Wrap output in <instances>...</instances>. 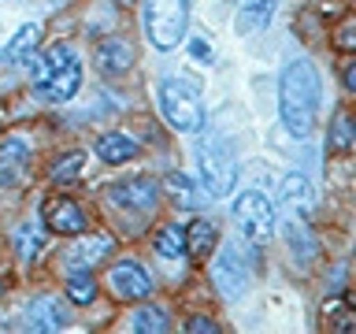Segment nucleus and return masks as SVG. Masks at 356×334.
Segmentation results:
<instances>
[{"instance_id": "1", "label": "nucleus", "mask_w": 356, "mask_h": 334, "mask_svg": "<svg viewBox=\"0 0 356 334\" xmlns=\"http://www.w3.org/2000/svg\"><path fill=\"white\" fill-rule=\"evenodd\" d=\"M319 71L312 60H293L286 63L282 78H278V116H282V127L293 134V138H308L316 130L319 119Z\"/></svg>"}, {"instance_id": "2", "label": "nucleus", "mask_w": 356, "mask_h": 334, "mask_svg": "<svg viewBox=\"0 0 356 334\" xmlns=\"http://www.w3.org/2000/svg\"><path fill=\"white\" fill-rule=\"evenodd\" d=\"M160 108L167 122L182 134H193L204 127V104H200V89L189 78H167L160 86Z\"/></svg>"}, {"instance_id": "3", "label": "nucleus", "mask_w": 356, "mask_h": 334, "mask_svg": "<svg viewBox=\"0 0 356 334\" xmlns=\"http://www.w3.org/2000/svg\"><path fill=\"white\" fill-rule=\"evenodd\" d=\"M189 4L186 0H145V33L156 49L171 52L186 38Z\"/></svg>"}, {"instance_id": "4", "label": "nucleus", "mask_w": 356, "mask_h": 334, "mask_svg": "<svg viewBox=\"0 0 356 334\" xmlns=\"http://www.w3.org/2000/svg\"><path fill=\"white\" fill-rule=\"evenodd\" d=\"M197 164H200V178H204L208 193L227 197L230 189H234V178H238V160H234L230 141H222V138H208V141H200V149H197Z\"/></svg>"}, {"instance_id": "5", "label": "nucleus", "mask_w": 356, "mask_h": 334, "mask_svg": "<svg viewBox=\"0 0 356 334\" xmlns=\"http://www.w3.org/2000/svg\"><path fill=\"white\" fill-rule=\"evenodd\" d=\"M234 219H238L241 234L252 245L271 241V234H275V205L264 193H256V189L241 193L238 200H234Z\"/></svg>"}, {"instance_id": "6", "label": "nucleus", "mask_w": 356, "mask_h": 334, "mask_svg": "<svg viewBox=\"0 0 356 334\" xmlns=\"http://www.w3.org/2000/svg\"><path fill=\"white\" fill-rule=\"evenodd\" d=\"M211 278H216V286L227 297L245 294V286H249V260H245V253L238 245H222V253L216 256V264H211Z\"/></svg>"}, {"instance_id": "7", "label": "nucleus", "mask_w": 356, "mask_h": 334, "mask_svg": "<svg viewBox=\"0 0 356 334\" xmlns=\"http://www.w3.org/2000/svg\"><path fill=\"white\" fill-rule=\"evenodd\" d=\"M108 283H111V294H115L119 301H141V297H149L152 294V278L149 271H145L141 264H115L108 271Z\"/></svg>"}, {"instance_id": "8", "label": "nucleus", "mask_w": 356, "mask_h": 334, "mask_svg": "<svg viewBox=\"0 0 356 334\" xmlns=\"http://www.w3.org/2000/svg\"><path fill=\"white\" fill-rule=\"evenodd\" d=\"M108 197H111V205H115V208L152 212L156 208V197H160V186H156L152 178H127V182L111 186Z\"/></svg>"}, {"instance_id": "9", "label": "nucleus", "mask_w": 356, "mask_h": 334, "mask_svg": "<svg viewBox=\"0 0 356 334\" xmlns=\"http://www.w3.org/2000/svg\"><path fill=\"white\" fill-rule=\"evenodd\" d=\"M30 175V141L11 134L0 141V186H19Z\"/></svg>"}, {"instance_id": "10", "label": "nucleus", "mask_w": 356, "mask_h": 334, "mask_svg": "<svg viewBox=\"0 0 356 334\" xmlns=\"http://www.w3.org/2000/svg\"><path fill=\"white\" fill-rule=\"evenodd\" d=\"M41 216L44 223H49V230L56 234H86V212L74 205L71 197H52V200H44V208H41Z\"/></svg>"}, {"instance_id": "11", "label": "nucleus", "mask_w": 356, "mask_h": 334, "mask_svg": "<svg viewBox=\"0 0 356 334\" xmlns=\"http://www.w3.org/2000/svg\"><path fill=\"white\" fill-rule=\"evenodd\" d=\"M74 245L67 249V264L71 267H93L97 260H104V256L111 253V238H104V234H93V238H82V234H74Z\"/></svg>"}, {"instance_id": "12", "label": "nucleus", "mask_w": 356, "mask_h": 334, "mask_svg": "<svg viewBox=\"0 0 356 334\" xmlns=\"http://www.w3.org/2000/svg\"><path fill=\"white\" fill-rule=\"evenodd\" d=\"M130 63H134V52H130L127 41L108 38V41L97 45V67L104 74H122V71H130Z\"/></svg>"}, {"instance_id": "13", "label": "nucleus", "mask_w": 356, "mask_h": 334, "mask_svg": "<svg viewBox=\"0 0 356 334\" xmlns=\"http://www.w3.org/2000/svg\"><path fill=\"white\" fill-rule=\"evenodd\" d=\"M67 327V308L56 297H38L30 305V331H63Z\"/></svg>"}, {"instance_id": "14", "label": "nucleus", "mask_w": 356, "mask_h": 334, "mask_svg": "<svg viewBox=\"0 0 356 334\" xmlns=\"http://www.w3.org/2000/svg\"><path fill=\"white\" fill-rule=\"evenodd\" d=\"M38 45H41V22H30V26H22L15 38L8 41V49H4V60L8 63H30L33 60V52H38Z\"/></svg>"}, {"instance_id": "15", "label": "nucleus", "mask_w": 356, "mask_h": 334, "mask_svg": "<svg viewBox=\"0 0 356 334\" xmlns=\"http://www.w3.org/2000/svg\"><path fill=\"white\" fill-rule=\"evenodd\" d=\"M138 152H141V145L134 138H127V134H104V138L97 141V156L104 164H127Z\"/></svg>"}, {"instance_id": "16", "label": "nucleus", "mask_w": 356, "mask_h": 334, "mask_svg": "<svg viewBox=\"0 0 356 334\" xmlns=\"http://www.w3.org/2000/svg\"><path fill=\"white\" fill-rule=\"evenodd\" d=\"M211 245H216V223L211 219H193L186 230V256H193V260H204L211 253Z\"/></svg>"}, {"instance_id": "17", "label": "nucleus", "mask_w": 356, "mask_h": 334, "mask_svg": "<svg viewBox=\"0 0 356 334\" xmlns=\"http://www.w3.org/2000/svg\"><path fill=\"white\" fill-rule=\"evenodd\" d=\"M156 253L167 256V260H182L186 256V230L182 227H163L160 238H156Z\"/></svg>"}, {"instance_id": "18", "label": "nucleus", "mask_w": 356, "mask_h": 334, "mask_svg": "<svg viewBox=\"0 0 356 334\" xmlns=\"http://www.w3.org/2000/svg\"><path fill=\"white\" fill-rule=\"evenodd\" d=\"M282 197H286L293 208H312V186H308V178L293 171V175L282 182Z\"/></svg>"}, {"instance_id": "19", "label": "nucleus", "mask_w": 356, "mask_h": 334, "mask_svg": "<svg viewBox=\"0 0 356 334\" xmlns=\"http://www.w3.org/2000/svg\"><path fill=\"white\" fill-rule=\"evenodd\" d=\"M163 189L175 197V205H182V208H197V205H200L197 193H193V186H189V178H186V175H178V171L163 178Z\"/></svg>"}, {"instance_id": "20", "label": "nucleus", "mask_w": 356, "mask_h": 334, "mask_svg": "<svg viewBox=\"0 0 356 334\" xmlns=\"http://www.w3.org/2000/svg\"><path fill=\"white\" fill-rule=\"evenodd\" d=\"M15 249H19V260H38V253L44 249V234L38 230V227H22L19 234H15Z\"/></svg>"}, {"instance_id": "21", "label": "nucleus", "mask_w": 356, "mask_h": 334, "mask_svg": "<svg viewBox=\"0 0 356 334\" xmlns=\"http://www.w3.org/2000/svg\"><path fill=\"white\" fill-rule=\"evenodd\" d=\"M130 327L134 331H149V334H163L167 331V312L163 308H138V312H134V323H130Z\"/></svg>"}, {"instance_id": "22", "label": "nucleus", "mask_w": 356, "mask_h": 334, "mask_svg": "<svg viewBox=\"0 0 356 334\" xmlns=\"http://www.w3.org/2000/svg\"><path fill=\"white\" fill-rule=\"evenodd\" d=\"M353 141H356V130H353L349 111H338V116H334V127H330V145H334L338 152H349Z\"/></svg>"}, {"instance_id": "23", "label": "nucleus", "mask_w": 356, "mask_h": 334, "mask_svg": "<svg viewBox=\"0 0 356 334\" xmlns=\"http://www.w3.org/2000/svg\"><path fill=\"white\" fill-rule=\"evenodd\" d=\"M67 297H71L74 305H89V301L97 297V283H93V275L74 271L71 278H67Z\"/></svg>"}, {"instance_id": "24", "label": "nucleus", "mask_w": 356, "mask_h": 334, "mask_svg": "<svg viewBox=\"0 0 356 334\" xmlns=\"http://www.w3.org/2000/svg\"><path fill=\"white\" fill-rule=\"evenodd\" d=\"M82 164H86L82 152H67L63 160L52 164V182H74L78 171H82Z\"/></svg>"}, {"instance_id": "25", "label": "nucleus", "mask_w": 356, "mask_h": 334, "mask_svg": "<svg viewBox=\"0 0 356 334\" xmlns=\"http://www.w3.org/2000/svg\"><path fill=\"white\" fill-rule=\"evenodd\" d=\"M278 0H241V11H245V22L249 26H264L267 19H271Z\"/></svg>"}, {"instance_id": "26", "label": "nucleus", "mask_w": 356, "mask_h": 334, "mask_svg": "<svg viewBox=\"0 0 356 334\" xmlns=\"http://www.w3.org/2000/svg\"><path fill=\"white\" fill-rule=\"evenodd\" d=\"M353 45H356V26H353V22H345L341 33H338V49L341 52H353Z\"/></svg>"}, {"instance_id": "27", "label": "nucleus", "mask_w": 356, "mask_h": 334, "mask_svg": "<svg viewBox=\"0 0 356 334\" xmlns=\"http://www.w3.org/2000/svg\"><path fill=\"white\" fill-rule=\"evenodd\" d=\"M341 86L345 89H356V63L353 60H345V67H341Z\"/></svg>"}, {"instance_id": "28", "label": "nucleus", "mask_w": 356, "mask_h": 334, "mask_svg": "<svg viewBox=\"0 0 356 334\" xmlns=\"http://www.w3.org/2000/svg\"><path fill=\"white\" fill-rule=\"evenodd\" d=\"M189 331H193V334H216V323H211V319H204V316H197V319H189Z\"/></svg>"}, {"instance_id": "29", "label": "nucleus", "mask_w": 356, "mask_h": 334, "mask_svg": "<svg viewBox=\"0 0 356 334\" xmlns=\"http://www.w3.org/2000/svg\"><path fill=\"white\" fill-rule=\"evenodd\" d=\"M193 56L200 63H211V45H204V41H193Z\"/></svg>"}, {"instance_id": "30", "label": "nucleus", "mask_w": 356, "mask_h": 334, "mask_svg": "<svg viewBox=\"0 0 356 334\" xmlns=\"http://www.w3.org/2000/svg\"><path fill=\"white\" fill-rule=\"evenodd\" d=\"M115 4H130V0H115Z\"/></svg>"}]
</instances>
